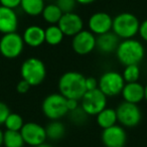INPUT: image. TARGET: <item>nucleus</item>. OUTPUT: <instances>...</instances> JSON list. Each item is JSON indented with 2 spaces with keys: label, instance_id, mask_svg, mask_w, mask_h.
Here are the masks:
<instances>
[{
  "label": "nucleus",
  "instance_id": "nucleus-1",
  "mask_svg": "<svg viewBox=\"0 0 147 147\" xmlns=\"http://www.w3.org/2000/svg\"><path fill=\"white\" fill-rule=\"evenodd\" d=\"M59 93L65 99H76L81 101L86 89V77L76 71L63 73L57 83Z\"/></svg>",
  "mask_w": 147,
  "mask_h": 147
},
{
  "label": "nucleus",
  "instance_id": "nucleus-2",
  "mask_svg": "<svg viewBox=\"0 0 147 147\" xmlns=\"http://www.w3.org/2000/svg\"><path fill=\"white\" fill-rule=\"evenodd\" d=\"M116 57L124 67L139 65L145 57V49L141 41L135 38L123 39L116 49Z\"/></svg>",
  "mask_w": 147,
  "mask_h": 147
},
{
  "label": "nucleus",
  "instance_id": "nucleus-3",
  "mask_svg": "<svg viewBox=\"0 0 147 147\" xmlns=\"http://www.w3.org/2000/svg\"><path fill=\"white\" fill-rule=\"evenodd\" d=\"M140 21L135 14L130 12H121L113 18L112 31L122 39L134 38L138 34Z\"/></svg>",
  "mask_w": 147,
  "mask_h": 147
},
{
  "label": "nucleus",
  "instance_id": "nucleus-4",
  "mask_svg": "<svg viewBox=\"0 0 147 147\" xmlns=\"http://www.w3.org/2000/svg\"><path fill=\"white\" fill-rule=\"evenodd\" d=\"M21 79L26 81L31 87H35L43 83L47 77V67L41 59L37 57H28L20 67Z\"/></svg>",
  "mask_w": 147,
  "mask_h": 147
},
{
  "label": "nucleus",
  "instance_id": "nucleus-5",
  "mask_svg": "<svg viewBox=\"0 0 147 147\" xmlns=\"http://www.w3.org/2000/svg\"><path fill=\"white\" fill-rule=\"evenodd\" d=\"M41 111L49 120H59L69 113L67 108V99L59 93L47 95L42 101Z\"/></svg>",
  "mask_w": 147,
  "mask_h": 147
},
{
  "label": "nucleus",
  "instance_id": "nucleus-6",
  "mask_svg": "<svg viewBox=\"0 0 147 147\" xmlns=\"http://www.w3.org/2000/svg\"><path fill=\"white\" fill-rule=\"evenodd\" d=\"M122 74L116 71H105L98 80V89L108 98L116 97L122 93L125 86Z\"/></svg>",
  "mask_w": 147,
  "mask_h": 147
},
{
  "label": "nucleus",
  "instance_id": "nucleus-7",
  "mask_svg": "<svg viewBox=\"0 0 147 147\" xmlns=\"http://www.w3.org/2000/svg\"><path fill=\"white\" fill-rule=\"evenodd\" d=\"M24 45L22 35L17 32L6 33L0 38V53L5 59H16L22 53Z\"/></svg>",
  "mask_w": 147,
  "mask_h": 147
},
{
  "label": "nucleus",
  "instance_id": "nucleus-8",
  "mask_svg": "<svg viewBox=\"0 0 147 147\" xmlns=\"http://www.w3.org/2000/svg\"><path fill=\"white\" fill-rule=\"evenodd\" d=\"M117 119L122 127L133 128L140 123L142 119V113L137 104L128 102H122L116 109Z\"/></svg>",
  "mask_w": 147,
  "mask_h": 147
},
{
  "label": "nucleus",
  "instance_id": "nucleus-9",
  "mask_svg": "<svg viewBox=\"0 0 147 147\" xmlns=\"http://www.w3.org/2000/svg\"><path fill=\"white\" fill-rule=\"evenodd\" d=\"M80 106L89 116H97L107 107V97L99 89L87 91L81 99Z\"/></svg>",
  "mask_w": 147,
  "mask_h": 147
},
{
  "label": "nucleus",
  "instance_id": "nucleus-10",
  "mask_svg": "<svg viewBox=\"0 0 147 147\" xmlns=\"http://www.w3.org/2000/svg\"><path fill=\"white\" fill-rule=\"evenodd\" d=\"M97 36L90 30L80 31L71 39V49L77 55H87L96 49Z\"/></svg>",
  "mask_w": 147,
  "mask_h": 147
},
{
  "label": "nucleus",
  "instance_id": "nucleus-11",
  "mask_svg": "<svg viewBox=\"0 0 147 147\" xmlns=\"http://www.w3.org/2000/svg\"><path fill=\"white\" fill-rule=\"evenodd\" d=\"M20 133L22 135L25 144L31 147H35L37 145L42 144L47 139L45 128L35 122L24 123V125L20 130Z\"/></svg>",
  "mask_w": 147,
  "mask_h": 147
},
{
  "label": "nucleus",
  "instance_id": "nucleus-12",
  "mask_svg": "<svg viewBox=\"0 0 147 147\" xmlns=\"http://www.w3.org/2000/svg\"><path fill=\"white\" fill-rule=\"evenodd\" d=\"M112 25L113 17L104 11L93 13L88 20L89 30L97 36L112 31Z\"/></svg>",
  "mask_w": 147,
  "mask_h": 147
},
{
  "label": "nucleus",
  "instance_id": "nucleus-13",
  "mask_svg": "<svg viewBox=\"0 0 147 147\" xmlns=\"http://www.w3.org/2000/svg\"><path fill=\"white\" fill-rule=\"evenodd\" d=\"M101 139L105 147H125L127 142V133L121 125H114L104 129Z\"/></svg>",
  "mask_w": 147,
  "mask_h": 147
},
{
  "label": "nucleus",
  "instance_id": "nucleus-14",
  "mask_svg": "<svg viewBox=\"0 0 147 147\" xmlns=\"http://www.w3.org/2000/svg\"><path fill=\"white\" fill-rule=\"evenodd\" d=\"M59 27L65 36H75L77 33L83 30L84 20L78 13L71 12L63 14L61 20L57 23Z\"/></svg>",
  "mask_w": 147,
  "mask_h": 147
},
{
  "label": "nucleus",
  "instance_id": "nucleus-15",
  "mask_svg": "<svg viewBox=\"0 0 147 147\" xmlns=\"http://www.w3.org/2000/svg\"><path fill=\"white\" fill-rule=\"evenodd\" d=\"M18 28V16L14 9L0 5V33L16 32Z\"/></svg>",
  "mask_w": 147,
  "mask_h": 147
},
{
  "label": "nucleus",
  "instance_id": "nucleus-16",
  "mask_svg": "<svg viewBox=\"0 0 147 147\" xmlns=\"http://www.w3.org/2000/svg\"><path fill=\"white\" fill-rule=\"evenodd\" d=\"M119 43L120 38L113 31H109L97 36L96 49H98V51L104 55H110L116 51Z\"/></svg>",
  "mask_w": 147,
  "mask_h": 147
},
{
  "label": "nucleus",
  "instance_id": "nucleus-17",
  "mask_svg": "<svg viewBox=\"0 0 147 147\" xmlns=\"http://www.w3.org/2000/svg\"><path fill=\"white\" fill-rule=\"evenodd\" d=\"M25 45L30 47H38L45 42V29L39 25H29L22 33Z\"/></svg>",
  "mask_w": 147,
  "mask_h": 147
},
{
  "label": "nucleus",
  "instance_id": "nucleus-18",
  "mask_svg": "<svg viewBox=\"0 0 147 147\" xmlns=\"http://www.w3.org/2000/svg\"><path fill=\"white\" fill-rule=\"evenodd\" d=\"M121 95L125 102L138 105V103L144 100V86L138 82L126 83Z\"/></svg>",
  "mask_w": 147,
  "mask_h": 147
},
{
  "label": "nucleus",
  "instance_id": "nucleus-19",
  "mask_svg": "<svg viewBox=\"0 0 147 147\" xmlns=\"http://www.w3.org/2000/svg\"><path fill=\"white\" fill-rule=\"evenodd\" d=\"M96 117H97L96 118L97 124H98L103 130L114 126V125H116L117 122H118L116 109L108 108V107H106L104 110L101 111Z\"/></svg>",
  "mask_w": 147,
  "mask_h": 147
},
{
  "label": "nucleus",
  "instance_id": "nucleus-20",
  "mask_svg": "<svg viewBox=\"0 0 147 147\" xmlns=\"http://www.w3.org/2000/svg\"><path fill=\"white\" fill-rule=\"evenodd\" d=\"M45 133L47 138L51 141H59L63 139L65 135V126L59 120H53L47 125Z\"/></svg>",
  "mask_w": 147,
  "mask_h": 147
},
{
  "label": "nucleus",
  "instance_id": "nucleus-21",
  "mask_svg": "<svg viewBox=\"0 0 147 147\" xmlns=\"http://www.w3.org/2000/svg\"><path fill=\"white\" fill-rule=\"evenodd\" d=\"M45 6L43 0H21L20 3V8L23 12L33 17L41 15Z\"/></svg>",
  "mask_w": 147,
  "mask_h": 147
},
{
  "label": "nucleus",
  "instance_id": "nucleus-22",
  "mask_svg": "<svg viewBox=\"0 0 147 147\" xmlns=\"http://www.w3.org/2000/svg\"><path fill=\"white\" fill-rule=\"evenodd\" d=\"M63 14V13L61 12V9L57 7L55 3H51V4H47L45 6L41 16L45 22L49 23V25H53L59 23Z\"/></svg>",
  "mask_w": 147,
  "mask_h": 147
},
{
  "label": "nucleus",
  "instance_id": "nucleus-23",
  "mask_svg": "<svg viewBox=\"0 0 147 147\" xmlns=\"http://www.w3.org/2000/svg\"><path fill=\"white\" fill-rule=\"evenodd\" d=\"M45 42L49 45H59L63 41L65 34L57 24H53L47 26L45 29Z\"/></svg>",
  "mask_w": 147,
  "mask_h": 147
},
{
  "label": "nucleus",
  "instance_id": "nucleus-24",
  "mask_svg": "<svg viewBox=\"0 0 147 147\" xmlns=\"http://www.w3.org/2000/svg\"><path fill=\"white\" fill-rule=\"evenodd\" d=\"M24 144V140H23L20 131H4V135H3L4 147H23Z\"/></svg>",
  "mask_w": 147,
  "mask_h": 147
},
{
  "label": "nucleus",
  "instance_id": "nucleus-25",
  "mask_svg": "<svg viewBox=\"0 0 147 147\" xmlns=\"http://www.w3.org/2000/svg\"><path fill=\"white\" fill-rule=\"evenodd\" d=\"M23 125H24L23 118L17 113H10L4 123L6 130L10 131H20Z\"/></svg>",
  "mask_w": 147,
  "mask_h": 147
},
{
  "label": "nucleus",
  "instance_id": "nucleus-26",
  "mask_svg": "<svg viewBox=\"0 0 147 147\" xmlns=\"http://www.w3.org/2000/svg\"><path fill=\"white\" fill-rule=\"evenodd\" d=\"M122 77L125 83H135L138 82L140 78V67L139 65H130L124 67L122 71Z\"/></svg>",
  "mask_w": 147,
  "mask_h": 147
},
{
  "label": "nucleus",
  "instance_id": "nucleus-27",
  "mask_svg": "<svg viewBox=\"0 0 147 147\" xmlns=\"http://www.w3.org/2000/svg\"><path fill=\"white\" fill-rule=\"evenodd\" d=\"M67 115H69L71 122L74 123L75 125H84L87 122V119L89 117V115L83 110L81 106L79 108H77L76 110L69 112Z\"/></svg>",
  "mask_w": 147,
  "mask_h": 147
},
{
  "label": "nucleus",
  "instance_id": "nucleus-28",
  "mask_svg": "<svg viewBox=\"0 0 147 147\" xmlns=\"http://www.w3.org/2000/svg\"><path fill=\"white\" fill-rule=\"evenodd\" d=\"M55 4L61 9V12L65 14V13L74 12L78 3H77L76 0H57Z\"/></svg>",
  "mask_w": 147,
  "mask_h": 147
},
{
  "label": "nucleus",
  "instance_id": "nucleus-29",
  "mask_svg": "<svg viewBox=\"0 0 147 147\" xmlns=\"http://www.w3.org/2000/svg\"><path fill=\"white\" fill-rule=\"evenodd\" d=\"M10 109L9 107L5 104L4 102H1L0 101V126L1 125H4L5 120L8 117V115L10 114Z\"/></svg>",
  "mask_w": 147,
  "mask_h": 147
},
{
  "label": "nucleus",
  "instance_id": "nucleus-30",
  "mask_svg": "<svg viewBox=\"0 0 147 147\" xmlns=\"http://www.w3.org/2000/svg\"><path fill=\"white\" fill-rule=\"evenodd\" d=\"M30 88H31L30 85H29L26 81L21 79L16 85V92L18 93V94H26V93L30 90Z\"/></svg>",
  "mask_w": 147,
  "mask_h": 147
},
{
  "label": "nucleus",
  "instance_id": "nucleus-31",
  "mask_svg": "<svg viewBox=\"0 0 147 147\" xmlns=\"http://www.w3.org/2000/svg\"><path fill=\"white\" fill-rule=\"evenodd\" d=\"M21 0H0V5L7 8L14 9L20 6Z\"/></svg>",
  "mask_w": 147,
  "mask_h": 147
},
{
  "label": "nucleus",
  "instance_id": "nucleus-32",
  "mask_svg": "<svg viewBox=\"0 0 147 147\" xmlns=\"http://www.w3.org/2000/svg\"><path fill=\"white\" fill-rule=\"evenodd\" d=\"M86 89L87 91H93L98 89V80L94 77L86 78Z\"/></svg>",
  "mask_w": 147,
  "mask_h": 147
},
{
  "label": "nucleus",
  "instance_id": "nucleus-33",
  "mask_svg": "<svg viewBox=\"0 0 147 147\" xmlns=\"http://www.w3.org/2000/svg\"><path fill=\"white\" fill-rule=\"evenodd\" d=\"M138 34L140 35V37L143 39V40L147 42V19H145V20H143L142 22H140Z\"/></svg>",
  "mask_w": 147,
  "mask_h": 147
},
{
  "label": "nucleus",
  "instance_id": "nucleus-34",
  "mask_svg": "<svg viewBox=\"0 0 147 147\" xmlns=\"http://www.w3.org/2000/svg\"><path fill=\"white\" fill-rule=\"evenodd\" d=\"M79 107H80L79 100H76V99H67V108L69 112L76 110Z\"/></svg>",
  "mask_w": 147,
  "mask_h": 147
},
{
  "label": "nucleus",
  "instance_id": "nucleus-35",
  "mask_svg": "<svg viewBox=\"0 0 147 147\" xmlns=\"http://www.w3.org/2000/svg\"><path fill=\"white\" fill-rule=\"evenodd\" d=\"M77 3L79 4H82V5H89V4H92L93 2H95L96 0H76Z\"/></svg>",
  "mask_w": 147,
  "mask_h": 147
},
{
  "label": "nucleus",
  "instance_id": "nucleus-36",
  "mask_svg": "<svg viewBox=\"0 0 147 147\" xmlns=\"http://www.w3.org/2000/svg\"><path fill=\"white\" fill-rule=\"evenodd\" d=\"M3 135H4V131H2L0 128V147L3 145Z\"/></svg>",
  "mask_w": 147,
  "mask_h": 147
},
{
  "label": "nucleus",
  "instance_id": "nucleus-37",
  "mask_svg": "<svg viewBox=\"0 0 147 147\" xmlns=\"http://www.w3.org/2000/svg\"><path fill=\"white\" fill-rule=\"evenodd\" d=\"M35 147H53V146H51V144H49V143L45 142V143H42V144L37 145V146H35Z\"/></svg>",
  "mask_w": 147,
  "mask_h": 147
},
{
  "label": "nucleus",
  "instance_id": "nucleus-38",
  "mask_svg": "<svg viewBox=\"0 0 147 147\" xmlns=\"http://www.w3.org/2000/svg\"><path fill=\"white\" fill-rule=\"evenodd\" d=\"M144 99L147 101V85L144 86Z\"/></svg>",
  "mask_w": 147,
  "mask_h": 147
}]
</instances>
